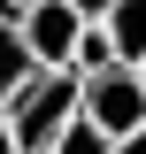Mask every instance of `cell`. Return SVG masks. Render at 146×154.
Returning <instances> with one entry per match:
<instances>
[{
    "instance_id": "9c48e42d",
    "label": "cell",
    "mask_w": 146,
    "mask_h": 154,
    "mask_svg": "<svg viewBox=\"0 0 146 154\" xmlns=\"http://www.w3.org/2000/svg\"><path fill=\"white\" fill-rule=\"evenodd\" d=\"M69 8H77L85 23H108V16H115V0H69Z\"/></svg>"
},
{
    "instance_id": "3957f363",
    "label": "cell",
    "mask_w": 146,
    "mask_h": 154,
    "mask_svg": "<svg viewBox=\"0 0 146 154\" xmlns=\"http://www.w3.org/2000/svg\"><path fill=\"white\" fill-rule=\"evenodd\" d=\"M23 38H31V54L46 62V69H69L77 38H85V16H77L69 0H31V8H23Z\"/></svg>"
},
{
    "instance_id": "8fae6325",
    "label": "cell",
    "mask_w": 146,
    "mask_h": 154,
    "mask_svg": "<svg viewBox=\"0 0 146 154\" xmlns=\"http://www.w3.org/2000/svg\"><path fill=\"white\" fill-rule=\"evenodd\" d=\"M138 77H146V62H138Z\"/></svg>"
},
{
    "instance_id": "52a82bcc",
    "label": "cell",
    "mask_w": 146,
    "mask_h": 154,
    "mask_svg": "<svg viewBox=\"0 0 146 154\" xmlns=\"http://www.w3.org/2000/svg\"><path fill=\"white\" fill-rule=\"evenodd\" d=\"M108 31H115V46H123V62H146V0H115Z\"/></svg>"
},
{
    "instance_id": "277c9868",
    "label": "cell",
    "mask_w": 146,
    "mask_h": 154,
    "mask_svg": "<svg viewBox=\"0 0 146 154\" xmlns=\"http://www.w3.org/2000/svg\"><path fill=\"white\" fill-rule=\"evenodd\" d=\"M46 62L31 54V38H23V0H0V100H16Z\"/></svg>"
},
{
    "instance_id": "5b68a950",
    "label": "cell",
    "mask_w": 146,
    "mask_h": 154,
    "mask_svg": "<svg viewBox=\"0 0 146 154\" xmlns=\"http://www.w3.org/2000/svg\"><path fill=\"white\" fill-rule=\"evenodd\" d=\"M115 62H123L115 31H108V23H85V38H77V54H69V69H77V77H100V69H115Z\"/></svg>"
},
{
    "instance_id": "7a4b0ae2",
    "label": "cell",
    "mask_w": 146,
    "mask_h": 154,
    "mask_svg": "<svg viewBox=\"0 0 146 154\" xmlns=\"http://www.w3.org/2000/svg\"><path fill=\"white\" fill-rule=\"evenodd\" d=\"M77 85H85V116H92V123H108L115 139L146 123V77H138V62H115V69L77 77Z\"/></svg>"
},
{
    "instance_id": "6da1fadb",
    "label": "cell",
    "mask_w": 146,
    "mask_h": 154,
    "mask_svg": "<svg viewBox=\"0 0 146 154\" xmlns=\"http://www.w3.org/2000/svg\"><path fill=\"white\" fill-rule=\"evenodd\" d=\"M85 108V85H77V69H38L31 85H23L16 100H8V116H16V139L23 154H46L62 139V123Z\"/></svg>"
},
{
    "instance_id": "30bf717a",
    "label": "cell",
    "mask_w": 146,
    "mask_h": 154,
    "mask_svg": "<svg viewBox=\"0 0 146 154\" xmlns=\"http://www.w3.org/2000/svg\"><path fill=\"white\" fill-rule=\"evenodd\" d=\"M115 154H146V123H138V131H123V139H115Z\"/></svg>"
},
{
    "instance_id": "8992f818",
    "label": "cell",
    "mask_w": 146,
    "mask_h": 154,
    "mask_svg": "<svg viewBox=\"0 0 146 154\" xmlns=\"http://www.w3.org/2000/svg\"><path fill=\"white\" fill-rule=\"evenodd\" d=\"M46 154H115V131H108V123H92V116L77 108L69 123H62V139H54Z\"/></svg>"
},
{
    "instance_id": "ba28073f",
    "label": "cell",
    "mask_w": 146,
    "mask_h": 154,
    "mask_svg": "<svg viewBox=\"0 0 146 154\" xmlns=\"http://www.w3.org/2000/svg\"><path fill=\"white\" fill-rule=\"evenodd\" d=\"M0 154H23V139H16V116H8V100H0Z\"/></svg>"
},
{
    "instance_id": "7c38bea8",
    "label": "cell",
    "mask_w": 146,
    "mask_h": 154,
    "mask_svg": "<svg viewBox=\"0 0 146 154\" xmlns=\"http://www.w3.org/2000/svg\"><path fill=\"white\" fill-rule=\"evenodd\" d=\"M23 8H31V0H23Z\"/></svg>"
}]
</instances>
